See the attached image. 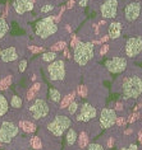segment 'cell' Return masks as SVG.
I'll use <instances>...</instances> for the list:
<instances>
[{"instance_id": "obj_17", "label": "cell", "mask_w": 142, "mask_h": 150, "mask_svg": "<svg viewBox=\"0 0 142 150\" xmlns=\"http://www.w3.org/2000/svg\"><path fill=\"white\" fill-rule=\"evenodd\" d=\"M18 127H21L26 134H32V132H35L36 131V125L35 123H32L31 121H19Z\"/></svg>"}, {"instance_id": "obj_10", "label": "cell", "mask_w": 142, "mask_h": 150, "mask_svg": "<svg viewBox=\"0 0 142 150\" xmlns=\"http://www.w3.org/2000/svg\"><path fill=\"white\" fill-rule=\"evenodd\" d=\"M142 52V38L141 37H131L126 42V55L128 57H134Z\"/></svg>"}, {"instance_id": "obj_55", "label": "cell", "mask_w": 142, "mask_h": 150, "mask_svg": "<svg viewBox=\"0 0 142 150\" xmlns=\"http://www.w3.org/2000/svg\"><path fill=\"white\" fill-rule=\"evenodd\" d=\"M141 117H142V116H141Z\"/></svg>"}, {"instance_id": "obj_5", "label": "cell", "mask_w": 142, "mask_h": 150, "mask_svg": "<svg viewBox=\"0 0 142 150\" xmlns=\"http://www.w3.org/2000/svg\"><path fill=\"white\" fill-rule=\"evenodd\" d=\"M19 132V127L14 122L4 121L0 126V142L1 144H9L13 141V139Z\"/></svg>"}, {"instance_id": "obj_14", "label": "cell", "mask_w": 142, "mask_h": 150, "mask_svg": "<svg viewBox=\"0 0 142 150\" xmlns=\"http://www.w3.org/2000/svg\"><path fill=\"white\" fill-rule=\"evenodd\" d=\"M13 8L17 12V14H24L33 9V3L29 0H14Z\"/></svg>"}, {"instance_id": "obj_44", "label": "cell", "mask_w": 142, "mask_h": 150, "mask_svg": "<svg viewBox=\"0 0 142 150\" xmlns=\"http://www.w3.org/2000/svg\"><path fill=\"white\" fill-rule=\"evenodd\" d=\"M9 5H10V4H8V3H6V4H5V9H4V13H3L1 18H5L6 16H8V12H9Z\"/></svg>"}, {"instance_id": "obj_54", "label": "cell", "mask_w": 142, "mask_h": 150, "mask_svg": "<svg viewBox=\"0 0 142 150\" xmlns=\"http://www.w3.org/2000/svg\"><path fill=\"white\" fill-rule=\"evenodd\" d=\"M0 145H1V142H0Z\"/></svg>"}, {"instance_id": "obj_3", "label": "cell", "mask_w": 142, "mask_h": 150, "mask_svg": "<svg viewBox=\"0 0 142 150\" xmlns=\"http://www.w3.org/2000/svg\"><path fill=\"white\" fill-rule=\"evenodd\" d=\"M57 31H58V24H55V17L54 16L45 17L36 23L35 32H36V35L42 40H46L47 37L53 36Z\"/></svg>"}, {"instance_id": "obj_12", "label": "cell", "mask_w": 142, "mask_h": 150, "mask_svg": "<svg viewBox=\"0 0 142 150\" xmlns=\"http://www.w3.org/2000/svg\"><path fill=\"white\" fill-rule=\"evenodd\" d=\"M100 12H101V16L105 19L115 18L118 13V0H105L100 5Z\"/></svg>"}, {"instance_id": "obj_33", "label": "cell", "mask_w": 142, "mask_h": 150, "mask_svg": "<svg viewBox=\"0 0 142 150\" xmlns=\"http://www.w3.org/2000/svg\"><path fill=\"white\" fill-rule=\"evenodd\" d=\"M26 69H27V60L23 59L19 61V64H18V70H19V73H23Z\"/></svg>"}, {"instance_id": "obj_53", "label": "cell", "mask_w": 142, "mask_h": 150, "mask_svg": "<svg viewBox=\"0 0 142 150\" xmlns=\"http://www.w3.org/2000/svg\"><path fill=\"white\" fill-rule=\"evenodd\" d=\"M0 54H1V46H0Z\"/></svg>"}, {"instance_id": "obj_50", "label": "cell", "mask_w": 142, "mask_h": 150, "mask_svg": "<svg viewBox=\"0 0 142 150\" xmlns=\"http://www.w3.org/2000/svg\"><path fill=\"white\" fill-rule=\"evenodd\" d=\"M132 132H133V131H132V129H127V130L124 131V135H131Z\"/></svg>"}, {"instance_id": "obj_18", "label": "cell", "mask_w": 142, "mask_h": 150, "mask_svg": "<svg viewBox=\"0 0 142 150\" xmlns=\"http://www.w3.org/2000/svg\"><path fill=\"white\" fill-rule=\"evenodd\" d=\"M74 98H76V92H72V93H69L68 96L63 97V99L60 100V110H65V108H68V106L73 102Z\"/></svg>"}, {"instance_id": "obj_37", "label": "cell", "mask_w": 142, "mask_h": 150, "mask_svg": "<svg viewBox=\"0 0 142 150\" xmlns=\"http://www.w3.org/2000/svg\"><path fill=\"white\" fill-rule=\"evenodd\" d=\"M127 123V120L124 117H117V121H115V125L119 127H123Z\"/></svg>"}, {"instance_id": "obj_13", "label": "cell", "mask_w": 142, "mask_h": 150, "mask_svg": "<svg viewBox=\"0 0 142 150\" xmlns=\"http://www.w3.org/2000/svg\"><path fill=\"white\" fill-rule=\"evenodd\" d=\"M141 14V4L140 3H129L124 9V17L128 22H134Z\"/></svg>"}, {"instance_id": "obj_16", "label": "cell", "mask_w": 142, "mask_h": 150, "mask_svg": "<svg viewBox=\"0 0 142 150\" xmlns=\"http://www.w3.org/2000/svg\"><path fill=\"white\" fill-rule=\"evenodd\" d=\"M122 24L119 23V22H111V23L109 24V38H119L122 35Z\"/></svg>"}, {"instance_id": "obj_42", "label": "cell", "mask_w": 142, "mask_h": 150, "mask_svg": "<svg viewBox=\"0 0 142 150\" xmlns=\"http://www.w3.org/2000/svg\"><path fill=\"white\" fill-rule=\"evenodd\" d=\"M120 150H138V146L137 145H134V144H131L128 148H123Z\"/></svg>"}, {"instance_id": "obj_28", "label": "cell", "mask_w": 142, "mask_h": 150, "mask_svg": "<svg viewBox=\"0 0 142 150\" xmlns=\"http://www.w3.org/2000/svg\"><path fill=\"white\" fill-rule=\"evenodd\" d=\"M65 46H67V43L64 41H59V42H57L55 45L51 46V52H55V54H57L58 51H63L65 48Z\"/></svg>"}, {"instance_id": "obj_4", "label": "cell", "mask_w": 142, "mask_h": 150, "mask_svg": "<svg viewBox=\"0 0 142 150\" xmlns=\"http://www.w3.org/2000/svg\"><path fill=\"white\" fill-rule=\"evenodd\" d=\"M70 125H72V120H70L68 116L58 115L53 121L49 122V125H47V130H49L54 136L60 137L70 127Z\"/></svg>"}, {"instance_id": "obj_15", "label": "cell", "mask_w": 142, "mask_h": 150, "mask_svg": "<svg viewBox=\"0 0 142 150\" xmlns=\"http://www.w3.org/2000/svg\"><path fill=\"white\" fill-rule=\"evenodd\" d=\"M0 59H1V61H4V62H12L14 60H17L18 52L16 50V47L10 46V47L4 48V50L1 51V54H0Z\"/></svg>"}, {"instance_id": "obj_34", "label": "cell", "mask_w": 142, "mask_h": 150, "mask_svg": "<svg viewBox=\"0 0 142 150\" xmlns=\"http://www.w3.org/2000/svg\"><path fill=\"white\" fill-rule=\"evenodd\" d=\"M86 150H104V146L101 144H98V142H95V144H90Z\"/></svg>"}, {"instance_id": "obj_26", "label": "cell", "mask_w": 142, "mask_h": 150, "mask_svg": "<svg viewBox=\"0 0 142 150\" xmlns=\"http://www.w3.org/2000/svg\"><path fill=\"white\" fill-rule=\"evenodd\" d=\"M29 144H31V146L33 149L36 150H40L42 149V141H41V139L39 136H33L31 137V140H29Z\"/></svg>"}, {"instance_id": "obj_45", "label": "cell", "mask_w": 142, "mask_h": 150, "mask_svg": "<svg viewBox=\"0 0 142 150\" xmlns=\"http://www.w3.org/2000/svg\"><path fill=\"white\" fill-rule=\"evenodd\" d=\"M108 40H109V36H103V37H101V38H100L99 41H100V43H105Z\"/></svg>"}, {"instance_id": "obj_2", "label": "cell", "mask_w": 142, "mask_h": 150, "mask_svg": "<svg viewBox=\"0 0 142 150\" xmlns=\"http://www.w3.org/2000/svg\"><path fill=\"white\" fill-rule=\"evenodd\" d=\"M95 55V46L91 42H80L73 48V59L80 66H85Z\"/></svg>"}, {"instance_id": "obj_48", "label": "cell", "mask_w": 142, "mask_h": 150, "mask_svg": "<svg viewBox=\"0 0 142 150\" xmlns=\"http://www.w3.org/2000/svg\"><path fill=\"white\" fill-rule=\"evenodd\" d=\"M93 29H95V35H99L100 31H99V24H93Z\"/></svg>"}, {"instance_id": "obj_8", "label": "cell", "mask_w": 142, "mask_h": 150, "mask_svg": "<svg viewBox=\"0 0 142 150\" xmlns=\"http://www.w3.org/2000/svg\"><path fill=\"white\" fill-rule=\"evenodd\" d=\"M117 112L111 108H103L101 112H100V126L101 129H110L115 125V121H117Z\"/></svg>"}, {"instance_id": "obj_32", "label": "cell", "mask_w": 142, "mask_h": 150, "mask_svg": "<svg viewBox=\"0 0 142 150\" xmlns=\"http://www.w3.org/2000/svg\"><path fill=\"white\" fill-rule=\"evenodd\" d=\"M28 50L32 52V54H40V52H44L45 48L41 46H28Z\"/></svg>"}, {"instance_id": "obj_46", "label": "cell", "mask_w": 142, "mask_h": 150, "mask_svg": "<svg viewBox=\"0 0 142 150\" xmlns=\"http://www.w3.org/2000/svg\"><path fill=\"white\" fill-rule=\"evenodd\" d=\"M63 54H64V57H67V59H69V57H70V55H69V50H68V48H64V50H63Z\"/></svg>"}, {"instance_id": "obj_6", "label": "cell", "mask_w": 142, "mask_h": 150, "mask_svg": "<svg viewBox=\"0 0 142 150\" xmlns=\"http://www.w3.org/2000/svg\"><path fill=\"white\" fill-rule=\"evenodd\" d=\"M47 73L53 81H62L65 78V62L64 60H55L47 66Z\"/></svg>"}, {"instance_id": "obj_24", "label": "cell", "mask_w": 142, "mask_h": 150, "mask_svg": "<svg viewBox=\"0 0 142 150\" xmlns=\"http://www.w3.org/2000/svg\"><path fill=\"white\" fill-rule=\"evenodd\" d=\"M8 31H9V25H8V23H6L5 18L0 17V40L4 38L5 35L8 33Z\"/></svg>"}, {"instance_id": "obj_23", "label": "cell", "mask_w": 142, "mask_h": 150, "mask_svg": "<svg viewBox=\"0 0 142 150\" xmlns=\"http://www.w3.org/2000/svg\"><path fill=\"white\" fill-rule=\"evenodd\" d=\"M49 98L51 102H60L62 100V94L58 89L55 88H50L49 89Z\"/></svg>"}, {"instance_id": "obj_11", "label": "cell", "mask_w": 142, "mask_h": 150, "mask_svg": "<svg viewBox=\"0 0 142 150\" xmlns=\"http://www.w3.org/2000/svg\"><path fill=\"white\" fill-rule=\"evenodd\" d=\"M105 67L113 74L123 73V71L127 69V59L126 57H119V56L113 57V59L105 61Z\"/></svg>"}, {"instance_id": "obj_22", "label": "cell", "mask_w": 142, "mask_h": 150, "mask_svg": "<svg viewBox=\"0 0 142 150\" xmlns=\"http://www.w3.org/2000/svg\"><path fill=\"white\" fill-rule=\"evenodd\" d=\"M13 83V75H6L0 80V91H6Z\"/></svg>"}, {"instance_id": "obj_1", "label": "cell", "mask_w": 142, "mask_h": 150, "mask_svg": "<svg viewBox=\"0 0 142 150\" xmlns=\"http://www.w3.org/2000/svg\"><path fill=\"white\" fill-rule=\"evenodd\" d=\"M122 92L126 98L137 99L142 94V78L137 75H131L123 79Z\"/></svg>"}, {"instance_id": "obj_41", "label": "cell", "mask_w": 142, "mask_h": 150, "mask_svg": "<svg viewBox=\"0 0 142 150\" xmlns=\"http://www.w3.org/2000/svg\"><path fill=\"white\" fill-rule=\"evenodd\" d=\"M123 107H124V106H123V103H122V102H118L117 104H115L114 111H115V112H117V111H123Z\"/></svg>"}, {"instance_id": "obj_52", "label": "cell", "mask_w": 142, "mask_h": 150, "mask_svg": "<svg viewBox=\"0 0 142 150\" xmlns=\"http://www.w3.org/2000/svg\"><path fill=\"white\" fill-rule=\"evenodd\" d=\"M29 1H32V3H33V4H35V1H36V0H29Z\"/></svg>"}, {"instance_id": "obj_30", "label": "cell", "mask_w": 142, "mask_h": 150, "mask_svg": "<svg viewBox=\"0 0 142 150\" xmlns=\"http://www.w3.org/2000/svg\"><path fill=\"white\" fill-rule=\"evenodd\" d=\"M55 8V5L54 4H50V3H47V4H45L41 6V13H50V12H53Z\"/></svg>"}, {"instance_id": "obj_49", "label": "cell", "mask_w": 142, "mask_h": 150, "mask_svg": "<svg viewBox=\"0 0 142 150\" xmlns=\"http://www.w3.org/2000/svg\"><path fill=\"white\" fill-rule=\"evenodd\" d=\"M138 140H140V144L142 145V130L138 131Z\"/></svg>"}, {"instance_id": "obj_21", "label": "cell", "mask_w": 142, "mask_h": 150, "mask_svg": "<svg viewBox=\"0 0 142 150\" xmlns=\"http://www.w3.org/2000/svg\"><path fill=\"white\" fill-rule=\"evenodd\" d=\"M8 110H9L8 100H6L5 96L0 94V117H3V116H4L6 112H8Z\"/></svg>"}, {"instance_id": "obj_38", "label": "cell", "mask_w": 142, "mask_h": 150, "mask_svg": "<svg viewBox=\"0 0 142 150\" xmlns=\"http://www.w3.org/2000/svg\"><path fill=\"white\" fill-rule=\"evenodd\" d=\"M109 48H110L109 45H108V43H104L103 46H101V48H100V55H101V56L106 55V54H108V51H109Z\"/></svg>"}, {"instance_id": "obj_47", "label": "cell", "mask_w": 142, "mask_h": 150, "mask_svg": "<svg viewBox=\"0 0 142 150\" xmlns=\"http://www.w3.org/2000/svg\"><path fill=\"white\" fill-rule=\"evenodd\" d=\"M87 1H88V0H80V3H78V4H80V6L83 8V6L87 5Z\"/></svg>"}, {"instance_id": "obj_25", "label": "cell", "mask_w": 142, "mask_h": 150, "mask_svg": "<svg viewBox=\"0 0 142 150\" xmlns=\"http://www.w3.org/2000/svg\"><path fill=\"white\" fill-rule=\"evenodd\" d=\"M10 106H12V108H16V110L22 108V106H23V100H22V98L19 96L14 94V96H12V99H10Z\"/></svg>"}, {"instance_id": "obj_29", "label": "cell", "mask_w": 142, "mask_h": 150, "mask_svg": "<svg viewBox=\"0 0 142 150\" xmlns=\"http://www.w3.org/2000/svg\"><path fill=\"white\" fill-rule=\"evenodd\" d=\"M78 108H80V104H78V102L73 100V102L68 106V112H69V115H74V113H76V112L78 111Z\"/></svg>"}, {"instance_id": "obj_35", "label": "cell", "mask_w": 142, "mask_h": 150, "mask_svg": "<svg viewBox=\"0 0 142 150\" xmlns=\"http://www.w3.org/2000/svg\"><path fill=\"white\" fill-rule=\"evenodd\" d=\"M36 96H37V93L33 91L32 88H29L27 91V96H26V97H27V100H32V99L36 98Z\"/></svg>"}, {"instance_id": "obj_20", "label": "cell", "mask_w": 142, "mask_h": 150, "mask_svg": "<svg viewBox=\"0 0 142 150\" xmlns=\"http://www.w3.org/2000/svg\"><path fill=\"white\" fill-rule=\"evenodd\" d=\"M88 139H90L88 135L86 134L85 131H82V132L78 135V139H77V140H78V145H80L81 149H86V148H87V146L90 145V144H88Z\"/></svg>"}, {"instance_id": "obj_19", "label": "cell", "mask_w": 142, "mask_h": 150, "mask_svg": "<svg viewBox=\"0 0 142 150\" xmlns=\"http://www.w3.org/2000/svg\"><path fill=\"white\" fill-rule=\"evenodd\" d=\"M78 139V134L74 129H68V132H67V144L68 145H74Z\"/></svg>"}, {"instance_id": "obj_7", "label": "cell", "mask_w": 142, "mask_h": 150, "mask_svg": "<svg viewBox=\"0 0 142 150\" xmlns=\"http://www.w3.org/2000/svg\"><path fill=\"white\" fill-rule=\"evenodd\" d=\"M49 106H47L45 99H35L31 106H29V112H31L33 120H42L49 115Z\"/></svg>"}, {"instance_id": "obj_40", "label": "cell", "mask_w": 142, "mask_h": 150, "mask_svg": "<svg viewBox=\"0 0 142 150\" xmlns=\"http://www.w3.org/2000/svg\"><path fill=\"white\" fill-rule=\"evenodd\" d=\"M138 116H140V113H138V112H134V113H133L132 116H131V118L128 120V122H129V123L134 122V121H136V120L138 118Z\"/></svg>"}, {"instance_id": "obj_43", "label": "cell", "mask_w": 142, "mask_h": 150, "mask_svg": "<svg viewBox=\"0 0 142 150\" xmlns=\"http://www.w3.org/2000/svg\"><path fill=\"white\" fill-rule=\"evenodd\" d=\"M74 3H76V0H69V1H68V3H67V4H65V8H67V9H70V8H73Z\"/></svg>"}, {"instance_id": "obj_51", "label": "cell", "mask_w": 142, "mask_h": 150, "mask_svg": "<svg viewBox=\"0 0 142 150\" xmlns=\"http://www.w3.org/2000/svg\"><path fill=\"white\" fill-rule=\"evenodd\" d=\"M67 31H68V32H72V28H70V25H67Z\"/></svg>"}, {"instance_id": "obj_31", "label": "cell", "mask_w": 142, "mask_h": 150, "mask_svg": "<svg viewBox=\"0 0 142 150\" xmlns=\"http://www.w3.org/2000/svg\"><path fill=\"white\" fill-rule=\"evenodd\" d=\"M78 94H80V97H82V98H85V97H87V87L86 85H80L78 87Z\"/></svg>"}, {"instance_id": "obj_9", "label": "cell", "mask_w": 142, "mask_h": 150, "mask_svg": "<svg viewBox=\"0 0 142 150\" xmlns=\"http://www.w3.org/2000/svg\"><path fill=\"white\" fill-rule=\"evenodd\" d=\"M78 110L80 111L77 113V121L80 122H88L95 118L98 115L96 107H93L91 103H83Z\"/></svg>"}, {"instance_id": "obj_27", "label": "cell", "mask_w": 142, "mask_h": 150, "mask_svg": "<svg viewBox=\"0 0 142 150\" xmlns=\"http://www.w3.org/2000/svg\"><path fill=\"white\" fill-rule=\"evenodd\" d=\"M41 59H42V61H46V62H53L55 61V59H57V54L55 52H44L42 56H41Z\"/></svg>"}, {"instance_id": "obj_36", "label": "cell", "mask_w": 142, "mask_h": 150, "mask_svg": "<svg viewBox=\"0 0 142 150\" xmlns=\"http://www.w3.org/2000/svg\"><path fill=\"white\" fill-rule=\"evenodd\" d=\"M80 42H81L80 38H78V37H77L76 35H72V41H70V47L74 48V47H76L78 43H80Z\"/></svg>"}, {"instance_id": "obj_39", "label": "cell", "mask_w": 142, "mask_h": 150, "mask_svg": "<svg viewBox=\"0 0 142 150\" xmlns=\"http://www.w3.org/2000/svg\"><path fill=\"white\" fill-rule=\"evenodd\" d=\"M106 148H114V137H109L108 139V141H106Z\"/></svg>"}]
</instances>
